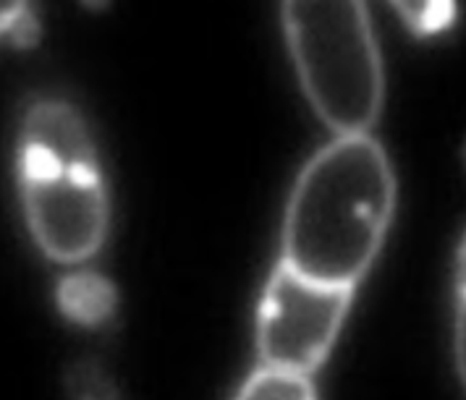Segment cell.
Returning a JSON list of instances; mask_svg holds the SVG:
<instances>
[{
	"mask_svg": "<svg viewBox=\"0 0 466 400\" xmlns=\"http://www.w3.org/2000/svg\"><path fill=\"white\" fill-rule=\"evenodd\" d=\"M3 35L16 45H32L40 35V26L26 5H8L3 8Z\"/></svg>",
	"mask_w": 466,
	"mask_h": 400,
	"instance_id": "cell-8",
	"label": "cell"
},
{
	"mask_svg": "<svg viewBox=\"0 0 466 400\" xmlns=\"http://www.w3.org/2000/svg\"><path fill=\"white\" fill-rule=\"evenodd\" d=\"M16 189L37 249L56 265H85L103 249L110 196L85 115L64 97H32L16 131Z\"/></svg>",
	"mask_w": 466,
	"mask_h": 400,
	"instance_id": "cell-2",
	"label": "cell"
},
{
	"mask_svg": "<svg viewBox=\"0 0 466 400\" xmlns=\"http://www.w3.org/2000/svg\"><path fill=\"white\" fill-rule=\"evenodd\" d=\"M233 400H318V390L312 377L257 366Z\"/></svg>",
	"mask_w": 466,
	"mask_h": 400,
	"instance_id": "cell-6",
	"label": "cell"
},
{
	"mask_svg": "<svg viewBox=\"0 0 466 400\" xmlns=\"http://www.w3.org/2000/svg\"><path fill=\"white\" fill-rule=\"evenodd\" d=\"M396 173L372 134L333 136L301 165L280 225V265L357 291L396 212Z\"/></svg>",
	"mask_w": 466,
	"mask_h": 400,
	"instance_id": "cell-1",
	"label": "cell"
},
{
	"mask_svg": "<svg viewBox=\"0 0 466 400\" xmlns=\"http://www.w3.org/2000/svg\"><path fill=\"white\" fill-rule=\"evenodd\" d=\"M453 358L456 372L466 393V291L456 294V316H453Z\"/></svg>",
	"mask_w": 466,
	"mask_h": 400,
	"instance_id": "cell-9",
	"label": "cell"
},
{
	"mask_svg": "<svg viewBox=\"0 0 466 400\" xmlns=\"http://www.w3.org/2000/svg\"><path fill=\"white\" fill-rule=\"evenodd\" d=\"M280 26L315 115L333 136L370 134L385 103V71L367 5L283 3Z\"/></svg>",
	"mask_w": 466,
	"mask_h": 400,
	"instance_id": "cell-3",
	"label": "cell"
},
{
	"mask_svg": "<svg viewBox=\"0 0 466 400\" xmlns=\"http://www.w3.org/2000/svg\"><path fill=\"white\" fill-rule=\"evenodd\" d=\"M56 301L66 319L82 327H103L116 315V288L97 273H71L61 277Z\"/></svg>",
	"mask_w": 466,
	"mask_h": 400,
	"instance_id": "cell-5",
	"label": "cell"
},
{
	"mask_svg": "<svg viewBox=\"0 0 466 400\" xmlns=\"http://www.w3.org/2000/svg\"><path fill=\"white\" fill-rule=\"evenodd\" d=\"M464 165H466V145H464Z\"/></svg>",
	"mask_w": 466,
	"mask_h": 400,
	"instance_id": "cell-11",
	"label": "cell"
},
{
	"mask_svg": "<svg viewBox=\"0 0 466 400\" xmlns=\"http://www.w3.org/2000/svg\"><path fill=\"white\" fill-rule=\"evenodd\" d=\"M456 294H461L466 291V233L464 238H461V244H459V252H456Z\"/></svg>",
	"mask_w": 466,
	"mask_h": 400,
	"instance_id": "cell-10",
	"label": "cell"
},
{
	"mask_svg": "<svg viewBox=\"0 0 466 400\" xmlns=\"http://www.w3.org/2000/svg\"><path fill=\"white\" fill-rule=\"evenodd\" d=\"M354 291L322 285L278 262L255 316L259 366L312 377L339 343Z\"/></svg>",
	"mask_w": 466,
	"mask_h": 400,
	"instance_id": "cell-4",
	"label": "cell"
},
{
	"mask_svg": "<svg viewBox=\"0 0 466 400\" xmlns=\"http://www.w3.org/2000/svg\"><path fill=\"white\" fill-rule=\"evenodd\" d=\"M396 11L403 24L420 37H432L451 29L456 22L453 3H396Z\"/></svg>",
	"mask_w": 466,
	"mask_h": 400,
	"instance_id": "cell-7",
	"label": "cell"
}]
</instances>
